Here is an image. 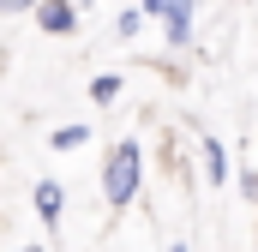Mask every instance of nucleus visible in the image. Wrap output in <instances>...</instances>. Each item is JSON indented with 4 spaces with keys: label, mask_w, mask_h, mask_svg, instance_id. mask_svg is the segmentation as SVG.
Masks as SVG:
<instances>
[{
    "label": "nucleus",
    "mask_w": 258,
    "mask_h": 252,
    "mask_svg": "<svg viewBox=\"0 0 258 252\" xmlns=\"http://www.w3.org/2000/svg\"><path fill=\"white\" fill-rule=\"evenodd\" d=\"M84 144H90V126L84 120H66V126L48 132V150H84Z\"/></svg>",
    "instance_id": "obj_5"
},
{
    "label": "nucleus",
    "mask_w": 258,
    "mask_h": 252,
    "mask_svg": "<svg viewBox=\"0 0 258 252\" xmlns=\"http://www.w3.org/2000/svg\"><path fill=\"white\" fill-rule=\"evenodd\" d=\"M174 6H180V12H198V0H174Z\"/></svg>",
    "instance_id": "obj_13"
},
{
    "label": "nucleus",
    "mask_w": 258,
    "mask_h": 252,
    "mask_svg": "<svg viewBox=\"0 0 258 252\" xmlns=\"http://www.w3.org/2000/svg\"><path fill=\"white\" fill-rule=\"evenodd\" d=\"M138 30H144V12H138V0H132V6H120V12H114V36H120V42H132Z\"/></svg>",
    "instance_id": "obj_7"
},
{
    "label": "nucleus",
    "mask_w": 258,
    "mask_h": 252,
    "mask_svg": "<svg viewBox=\"0 0 258 252\" xmlns=\"http://www.w3.org/2000/svg\"><path fill=\"white\" fill-rule=\"evenodd\" d=\"M138 12H144V24H162L168 18V0H138Z\"/></svg>",
    "instance_id": "obj_9"
},
{
    "label": "nucleus",
    "mask_w": 258,
    "mask_h": 252,
    "mask_svg": "<svg viewBox=\"0 0 258 252\" xmlns=\"http://www.w3.org/2000/svg\"><path fill=\"white\" fill-rule=\"evenodd\" d=\"M30 210H36V216H42V228L54 234V228H60V216H66V186H60V180H36V186H30Z\"/></svg>",
    "instance_id": "obj_4"
},
{
    "label": "nucleus",
    "mask_w": 258,
    "mask_h": 252,
    "mask_svg": "<svg viewBox=\"0 0 258 252\" xmlns=\"http://www.w3.org/2000/svg\"><path fill=\"white\" fill-rule=\"evenodd\" d=\"M144 174H150L144 144H138V138H114V144L102 150V168H96V180H102V204H108V210H132L138 192H144Z\"/></svg>",
    "instance_id": "obj_1"
},
{
    "label": "nucleus",
    "mask_w": 258,
    "mask_h": 252,
    "mask_svg": "<svg viewBox=\"0 0 258 252\" xmlns=\"http://www.w3.org/2000/svg\"><path fill=\"white\" fill-rule=\"evenodd\" d=\"M234 186H240V198H246V204H258V162L234 168Z\"/></svg>",
    "instance_id": "obj_8"
},
{
    "label": "nucleus",
    "mask_w": 258,
    "mask_h": 252,
    "mask_svg": "<svg viewBox=\"0 0 258 252\" xmlns=\"http://www.w3.org/2000/svg\"><path fill=\"white\" fill-rule=\"evenodd\" d=\"M12 252H54V246H42V240H30V246H12Z\"/></svg>",
    "instance_id": "obj_11"
},
{
    "label": "nucleus",
    "mask_w": 258,
    "mask_h": 252,
    "mask_svg": "<svg viewBox=\"0 0 258 252\" xmlns=\"http://www.w3.org/2000/svg\"><path fill=\"white\" fill-rule=\"evenodd\" d=\"M42 0H0V18H18V12H36Z\"/></svg>",
    "instance_id": "obj_10"
},
{
    "label": "nucleus",
    "mask_w": 258,
    "mask_h": 252,
    "mask_svg": "<svg viewBox=\"0 0 258 252\" xmlns=\"http://www.w3.org/2000/svg\"><path fill=\"white\" fill-rule=\"evenodd\" d=\"M228 6H246V0H228Z\"/></svg>",
    "instance_id": "obj_14"
},
{
    "label": "nucleus",
    "mask_w": 258,
    "mask_h": 252,
    "mask_svg": "<svg viewBox=\"0 0 258 252\" xmlns=\"http://www.w3.org/2000/svg\"><path fill=\"white\" fill-rule=\"evenodd\" d=\"M78 24H84V6L78 0H42L36 6V30L42 36H78Z\"/></svg>",
    "instance_id": "obj_3"
},
{
    "label": "nucleus",
    "mask_w": 258,
    "mask_h": 252,
    "mask_svg": "<svg viewBox=\"0 0 258 252\" xmlns=\"http://www.w3.org/2000/svg\"><path fill=\"white\" fill-rule=\"evenodd\" d=\"M162 252H192V246H186V240H168V246H162Z\"/></svg>",
    "instance_id": "obj_12"
},
{
    "label": "nucleus",
    "mask_w": 258,
    "mask_h": 252,
    "mask_svg": "<svg viewBox=\"0 0 258 252\" xmlns=\"http://www.w3.org/2000/svg\"><path fill=\"white\" fill-rule=\"evenodd\" d=\"M198 174H204V186H228V174H234V162H228V144L216 138V132H198Z\"/></svg>",
    "instance_id": "obj_2"
},
{
    "label": "nucleus",
    "mask_w": 258,
    "mask_h": 252,
    "mask_svg": "<svg viewBox=\"0 0 258 252\" xmlns=\"http://www.w3.org/2000/svg\"><path fill=\"white\" fill-rule=\"evenodd\" d=\"M120 90H126V78H120V72H96V78H90V102H102V108H108V102H120Z\"/></svg>",
    "instance_id": "obj_6"
}]
</instances>
